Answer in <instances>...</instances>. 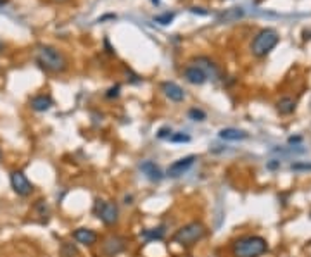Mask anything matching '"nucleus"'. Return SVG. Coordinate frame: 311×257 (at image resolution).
I'll list each match as a JSON object with an SVG mask.
<instances>
[{
  "instance_id": "1",
  "label": "nucleus",
  "mask_w": 311,
  "mask_h": 257,
  "mask_svg": "<svg viewBox=\"0 0 311 257\" xmlns=\"http://www.w3.org/2000/svg\"><path fill=\"white\" fill-rule=\"evenodd\" d=\"M268 251V242L260 235H246L232 244L233 257H261Z\"/></svg>"
},
{
  "instance_id": "2",
  "label": "nucleus",
  "mask_w": 311,
  "mask_h": 257,
  "mask_svg": "<svg viewBox=\"0 0 311 257\" xmlns=\"http://www.w3.org/2000/svg\"><path fill=\"white\" fill-rule=\"evenodd\" d=\"M37 62L45 68L47 71L52 73H62L68 68V59L64 57L62 52H59L57 48L50 47V45H42L37 52Z\"/></svg>"
},
{
  "instance_id": "3",
  "label": "nucleus",
  "mask_w": 311,
  "mask_h": 257,
  "mask_svg": "<svg viewBox=\"0 0 311 257\" xmlns=\"http://www.w3.org/2000/svg\"><path fill=\"white\" fill-rule=\"evenodd\" d=\"M278 42H280L278 31L273 30V28H265L254 37L253 43H251V52H253L254 57H267L277 47Z\"/></svg>"
},
{
  "instance_id": "4",
  "label": "nucleus",
  "mask_w": 311,
  "mask_h": 257,
  "mask_svg": "<svg viewBox=\"0 0 311 257\" xmlns=\"http://www.w3.org/2000/svg\"><path fill=\"white\" fill-rule=\"evenodd\" d=\"M206 237V226L201 221H190V223L183 224L181 228H178L173 235L175 244H180L183 247H190V245L197 244L199 240Z\"/></svg>"
},
{
  "instance_id": "5",
  "label": "nucleus",
  "mask_w": 311,
  "mask_h": 257,
  "mask_svg": "<svg viewBox=\"0 0 311 257\" xmlns=\"http://www.w3.org/2000/svg\"><path fill=\"white\" fill-rule=\"evenodd\" d=\"M95 216L102 221L106 226H113L120 219V209L111 200H95V207H93Z\"/></svg>"
},
{
  "instance_id": "6",
  "label": "nucleus",
  "mask_w": 311,
  "mask_h": 257,
  "mask_svg": "<svg viewBox=\"0 0 311 257\" xmlns=\"http://www.w3.org/2000/svg\"><path fill=\"white\" fill-rule=\"evenodd\" d=\"M10 186L19 197H28L33 192V185H31V181L26 178V174L23 171L10 172Z\"/></svg>"
},
{
  "instance_id": "7",
  "label": "nucleus",
  "mask_w": 311,
  "mask_h": 257,
  "mask_svg": "<svg viewBox=\"0 0 311 257\" xmlns=\"http://www.w3.org/2000/svg\"><path fill=\"white\" fill-rule=\"evenodd\" d=\"M127 249V240L120 235H111L104 240L102 244V254L107 257H114Z\"/></svg>"
},
{
  "instance_id": "8",
  "label": "nucleus",
  "mask_w": 311,
  "mask_h": 257,
  "mask_svg": "<svg viewBox=\"0 0 311 257\" xmlns=\"http://www.w3.org/2000/svg\"><path fill=\"white\" fill-rule=\"evenodd\" d=\"M195 161H197V157H195V156H185V157H181V159L175 161L173 164H170V168H168L166 174L170 176V178H180L181 174H185V172H187L192 166H194Z\"/></svg>"
},
{
  "instance_id": "9",
  "label": "nucleus",
  "mask_w": 311,
  "mask_h": 257,
  "mask_svg": "<svg viewBox=\"0 0 311 257\" xmlns=\"http://www.w3.org/2000/svg\"><path fill=\"white\" fill-rule=\"evenodd\" d=\"M183 78L187 80L188 83H192V85H204L208 76H206V73L202 71V69H199L197 66H188L183 71Z\"/></svg>"
},
{
  "instance_id": "10",
  "label": "nucleus",
  "mask_w": 311,
  "mask_h": 257,
  "mask_svg": "<svg viewBox=\"0 0 311 257\" xmlns=\"http://www.w3.org/2000/svg\"><path fill=\"white\" fill-rule=\"evenodd\" d=\"M161 88H163L164 95H166L170 100L173 102H181L185 98V91L183 88H181L180 85H177V83L173 82H164L163 85H161Z\"/></svg>"
},
{
  "instance_id": "11",
  "label": "nucleus",
  "mask_w": 311,
  "mask_h": 257,
  "mask_svg": "<svg viewBox=\"0 0 311 257\" xmlns=\"http://www.w3.org/2000/svg\"><path fill=\"white\" fill-rule=\"evenodd\" d=\"M73 238L82 245H93L97 242V233L90 228H78L73 231Z\"/></svg>"
},
{
  "instance_id": "12",
  "label": "nucleus",
  "mask_w": 311,
  "mask_h": 257,
  "mask_svg": "<svg viewBox=\"0 0 311 257\" xmlns=\"http://www.w3.org/2000/svg\"><path fill=\"white\" fill-rule=\"evenodd\" d=\"M218 136L222 140H226V142H242V140L249 138V135L239 128H223L220 129Z\"/></svg>"
},
{
  "instance_id": "13",
  "label": "nucleus",
  "mask_w": 311,
  "mask_h": 257,
  "mask_svg": "<svg viewBox=\"0 0 311 257\" xmlns=\"http://www.w3.org/2000/svg\"><path fill=\"white\" fill-rule=\"evenodd\" d=\"M140 171L145 174V178L151 179V181H161L163 179V171L156 166V163L152 161H144L140 164Z\"/></svg>"
},
{
  "instance_id": "14",
  "label": "nucleus",
  "mask_w": 311,
  "mask_h": 257,
  "mask_svg": "<svg viewBox=\"0 0 311 257\" xmlns=\"http://www.w3.org/2000/svg\"><path fill=\"white\" fill-rule=\"evenodd\" d=\"M30 105L33 111L37 112H45L52 107V98L48 95H37L30 100Z\"/></svg>"
},
{
  "instance_id": "15",
  "label": "nucleus",
  "mask_w": 311,
  "mask_h": 257,
  "mask_svg": "<svg viewBox=\"0 0 311 257\" xmlns=\"http://www.w3.org/2000/svg\"><path fill=\"white\" fill-rule=\"evenodd\" d=\"M194 64L197 66L199 69H202V71L206 73V76H218V68H216L215 62H211L208 57H197L194 59Z\"/></svg>"
},
{
  "instance_id": "16",
  "label": "nucleus",
  "mask_w": 311,
  "mask_h": 257,
  "mask_svg": "<svg viewBox=\"0 0 311 257\" xmlns=\"http://www.w3.org/2000/svg\"><path fill=\"white\" fill-rule=\"evenodd\" d=\"M277 111L280 112L282 116H289L296 111V100L292 97H282L280 100L277 102Z\"/></svg>"
},
{
  "instance_id": "17",
  "label": "nucleus",
  "mask_w": 311,
  "mask_h": 257,
  "mask_svg": "<svg viewBox=\"0 0 311 257\" xmlns=\"http://www.w3.org/2000/svg\"><path fill=\"white\" fill-rule=\"evenodd\" d=\"M242 16H244V10L240 9V7H232V9L225 10V12L218 17V21L220 23H235V21H239Z\"/></svg>"
},
{
  "instance_id": "18",
  "label": "nucleus",
  "mask_w": 311,
  "mask_h": 257,
  "mask_svg": "<svg viewBox=\"0 0 311 257\" xmlns=\"http://www.w3.org/2000/svg\"><path fill=\"white\" fill-rule=\"evenodd\" d=\"M140 237H144L145 240H161L164 237L163 228H152V230H145L140 233Z\"/></svg>"
},
{
  "instance_id": "19",
  "label": "nucleus",
  "mask_w": 311,
  "mask_h": 257,
  "mask_svg": "<svg viewBox=\"0 0 311 257\" xmlns=\"http://www.w3.org/2000/svg\"><path fill=\"white\" fill-rule=\"evenodd\" d=\"M292 171H311V163H306V161H298V163L291 164Z\"/></svg>"
},
{
  "instance_id": "20",
  "label": "nucleus",
  "mask_w": 311,
  "mask_h": 257,
  "mask_svg": "<svg viewBox=\"0 0 311 257\" xmlns=\"http://www.w3.org/2000/svg\"><path fill=\"white\" fill-rule=\"evenodd\" d=\"M188 118L194 119V121H204L206 112L201 111V109H190V111H188Z\"/></svg>"
},
{
  "instance_id": "21",
  "label": "nucleus",
  "mask_w": 311,
  "mask_h": 257,
  "mask_svg": "<svg viewBox=\"0 0 311 257\" xmlns=\"http://www.w3.org/2000/svg\"><path fill=\"white\" fill-rule=\"evenodd\" d=\"M170 142H173V143H181V142H190V136L188 135H183V133H175V135H171L170 136Z\"/></svg>"
},
{
  "instance_id": "22",
  "label": "nucleus",
  "mask_w": 311,
  "mask_h": 257,
  "mask_svg": "<svg viewBox=\"0 0 311 257\" xmlns=\"http://www.w3.org/2000/svg\"><path fill=\"white\" fill-rule=\"evenodd\" d=\"M173 19H175V14H171V12H166V14H163V16H156V23H159V24H170Z\"/></svg>"
},
{
  "instance_id": "23",
  "label": "nucleus",
  "mask_w": 311,
  "mask_h": 257,
  "mask_svg": "<svg viewBox=\"0 0 311 257\" xmlns=\"http://www.w3.org/2000/svg\"><path fill=\"white\" fill-rule=\"evenodd\" d=\"M62 257H69V256H76V249L73 247V245H69V244H62Z\"/></svg>"
},
{
  "instance_id": "24",
  "label": "nucleus",
  "mask_w": 311,
  "mask_h": 257,
  "mask_svg": "<svg viewBox=\"0 0 311 257\" xmlns=\"http://www.w3.org/2000/svg\"><path fill=\"white\" fill-rule=\"evenodd\" d=\"M159 138H170L171 136V128H161L159 133H157Z\"/></svg>"
},
{
  "instance_id": "25",
  "label": "nucleus",
  "mask_w": 311,
  "mask_h": 257,
  "mask_svg": "<svg viewBox=\"0 0 311 257\" xmlns=\"http://www.w3.org/2000/svg\"><path fill=\"white\" fill-rule=\"evenodd\" d=\"M118 91H120V86L116 85L114 88H111V90L107 91V97H109V98H111V97H118Z\"/></svg>"
},
{
  "instance_id": "26",
  "label": "nucleus",
  "mask_w": 311,
  "mask_h": 257,
  "mask_svg": "<svg viewBox=\"0 0 311 257\" xmlns=\"http://www.w3.org/2000/svg\"><path fill=\"white\" fill-rule=\"evenodd\" d=\"M301 136H296V138H294V136H291V138H289V143H299V142H301Z\"/></svg>"
},
{
  "instance_id": "27",
  "label": "nucleus",
  "mask_w": 311,
  "mask_h": 257,
  "mask_svg": "<svg viewBox=\"0 0 311 257\" xmlns=\"http://www.w3.org/2000/svg\"><path fill=\"white\" fill-rule=\"evenodd\" d=\"M278 164H280V163H270V164H268V168H270V170H275Z\"/></svg>"
},
{
  "instance_id": "28",
  "label": "nucleus",
  "mask_w": 311,
  "mask_h": 257,
  "mask_svg": "<svg viewBox=\"0 0 311 257\" xmlns=\"http://www.w3.org/2000/svg\"><path fill=\"white\" fill-rule=\"evenodd\" d=\"M3 48H5V45H3V42L0 40V52H3Z\"/></svg>"
},
{
  "instance_id": "29",
  "label": "nucleus",
  "mask_w": 311,
  "mask_h": 257,
  "mask_svg": "<svg viewBox=\"0 0 311 257\" xmlns=\"http://www.w3.org/2000/svg\"><path fill=\"white\" fill-rule=\"evenodd\" d=\"M152 2H156V3H159V0H152Z\"/></svg>"
},
{
  "instance_id": "30",
  "label": "nucleus",
  "mask_w": 311,
  "mask_h": 257,
  "mask_svg": "<svg viewBox=\"0 0 311 257\" xmlns=\"http://www.w3.org/2000/svg\"><path fill=\"white\" fill-rule=\"evenodd\" d=\"M0 157H2V152H0Z\"/></svg>"
}]
</instances>
